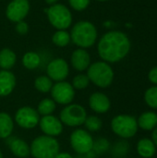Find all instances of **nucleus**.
I'll list each match as a JSON object with an SVG mask.
<instances>
[{
    "label": "nucleus",
    "instance_id": "obj_22",
    "mask_svg": "<svg viewBox=\"0 0 157 158\" xmlns=\"http://www.w3.org/2000/svg\"><path fill=\"white\" fill-rule=\"evenodd\" d=\"M56 102L51 98H44L43 99L37 106V112L41 116H49L56 110Z\"/></svg>",
    "mask_w": 157,
    "mask_h": 158
},
{
    "label": "nucleus",
    "instance_id": "obj_25",
    "mask_svg": "<svg viewBox=\"0 0 157 158\" xmlns=\"http://www.w3.org/2000/svg\"><path fill=\"white\" fill-rule=\"evenodd\" d=\"M53 43L60 47L66 46L68 44L69 41H70V35L68 34V32H67L64 30H59L57 31L54 35H53Z\"/></svg>",
    "mask_w": 157,
    "mask_h": 158
},
{
    "label": "nucleus",
    "instance_id": "obj_26",
    "mask_svg": "<svg viewBox=\"0 0 157 158\" xmlns=\"http://www.w3.org/2000/svg\"><path fill=\"white\" fill-rule=\"evenodd\" d=\"M84 125L89 131H98L102 129L103 122L97 116H87L84 121Z\"/></svg>",
    "mask_w": 157,
    "mask_h": 158
},
{
    "label": "nucleus",
    "instance_id": "obj_8",
    "mask_svg": "<svg viewBox=\"0 0 157 158\" xmlns=\"http://www.w3.org/2000/svg\"><path fill=\"white\" fill-rule=\"evenodd\" d=\"M70 145L76 153L86 155L93 150V139L88 131L77 129L70 135Z\"/></svg>",
    "mask_w": 157,
    "mask_h": 158
},
{
    "label": "nucleus",
    "instance_id": "obj_32",
    "mask_svg": "<svg viewBox=\"0 0 157 158\" xmlns=\"http://www.w3.org/2000/svg\"><path fill=\"white\" fill-rule=\"evenodd\" d=\"M28 29H29V28H28V24H27L25 21L21 20V21L17 22L16 31H17L19 34H25V33H27Z\"/></svg>",
    "mask_w": 157,
    "mask_h": 158
},
{
    "label": "nucleus",
    "instance_id": "obj_5",
    "mask_svg": "<svg viewBox=\"0 0 157 158\" xmlns=\"http://www.w3.org/2000/svg\"><path fill=\"white\" fill-rule=\"evenodd\" d=\"M111 129L118 136L123 139H129L137 133L138 122L137 119L132 116L118 115L112 119Z\"/></svg>",
    "mask_w": 157,
    "mask_h": 158
},
{
    "label": "nucleus",
    "instance_id": "obj_37",
    "mask_svg": "<svg viewBox=\"0 0 157 158\" xmlns=\"http://www.w3.org/2000/svg\"><path fill=\"white\" fill-rule=\"evenodd\" d=\"M0 158H3V155H2V153H1V151H0Z\"/></svg>",
    "mask_w": 157,
    "mask_h": 158
},
{
    "label": "nucleus",
    "instance_id": "obj_12",
    "mask_svg": "<svg viewBox=\"0 0 157 158\" xmlns=\"http://www.w3.org/2000/svg\"><path fill=\"white\" fill-rule=\"evenodd\" d=\"M48 77L55 81H63L68 75V65L63 58H56L52 60L46 69Z\"/></svg>",
    "mask_w": 157,
    "mask_h": 158
},
{
    "label": "nucleus",
    "instance_id": "obj_21",
    "mask_svg": "<svg viewBox=\"0 0 157 158\" xmlns=\"http://www.w3.org/2000/svg\"><path fill=\"white\" fill-rule=\"evenodd\" d=\"M16 60V54L12 50L5 48L0 51V68L4 70H8L13 68Z\"/></svg>",
    "mask_w": 157,
    "mask_h": 158
},
{
    "label": "nucleus",
    "instance_id": "obj_6",
    "mask_svg": "<svg viewBox=\"0 0 157 158\" xmlns=\"http://www.w3.org/2000/svg\"><path fill=\"white\" fill-rule=\"evenodd\" d=\"M87 118L86 109L79 104L67 105L60 113V121L68 127H79L84 124Z\"/></svg>",
    "mask_w": 157,
    "mask_h": 158
},
{
    "label": "nucleus",
    "instance_id": "obj_3",
    "mask_svg": "<svg viewBox=\"0 0 157 158\" xmlns=\"http://www.w3.org/2000/svg\"><path fill=\"white\" fill-rule=\"evenodd\" d=\"M70 38L73 43L82 48L92 46L97 38V31L94 25L89 21H79L71 31Z\"/></svg>",
    "mask_w": 157,
    "mask_h": 158
},
{
    "label": "nucleus",
    "instance_id": "obj_34",
    "mask_svg": "<svg viewBox=\"0 0 157 158\" xmlns=\"http://www.w3.org/2000/svg\"><path fill=\"white\" fill-rule=\"evenodd\" d=\"M55 158H73V156L66 152H58V154L55 156Z\"/></svg>",
    "mask_w": 157,
    "mask_h": 158
},
{
    "label": "nucleus",
    "instance_id": "obj_29",
    "mask_svg": "<svg viewBox=\"0 0 157 158\" xmlns=\"http://www.w3.org/2000/svg\"><path fill=\"white\" fill-rule=\"evenodd\" d=\"M90 83V80L87 75L85 74H79L75 76L72 80V86L74 89L77 90H83L88 87Z\"/></svg>",
    "mask_w": 157,
    "mask_h": 158
},
{
    "label": "nucleus",
    "instance_id": "obj_10",
    "mask_svg": "<svg viewBox=\"0 0 157 158\" xmlns=\"http://www.w3.org/2000/svg\"><path fill=\"white\" fill-rule=\"evenodd\" d=\"M15 121L20 128L31 130L39 124L40 115L36 109L31 106H22L16 112Z\"/></svg>",
    "mask_w": 157,
    "mask_h": 158
},
{
    "label": "nucleus",
    "instance_id": "obj_33",
    "mask_svg": "<svg viewBox=\"0 0 157 158\" xmlns=\"http://www.w3.org/2000/svg\"><path fill=\"white\" fill-rule=\"evenodd\" d=\"M148 78L150 80V81L154 84H156L157 85V67H155L153 68L149 74H148Z\"/></svg>",
    "mask_w": 157,
    "mask_h": 158
},
{
    "label": "nucleus",
    "instance_id": "obj_14",
    "mask_svg": "<svg viewBox=\"0 0 157 158\" xmlns=\"http://www.w3.org/2000/svg\"><path fill=\"white\" fill-rule=\"evenodd\" d=\"M89 106L93 111L98 114L106 113L111 106L110 100L107 95L102 93H93L89 97Z\"/></svg>",
    "mask_w": 157,
    "mask_h": 158
},
{
    "label": "nucleus",
    "instance_id": "obj_30",
    "mask_svg": "<svg viewBox=\"0 0 157 158\" xmlns=\"http://www.w3.org/2000/svg\"><path fill=\"white\" fill-rule=\"evenodd\" d=\"M109 148V142L106 139L100 138L96 141H93V150L95 151L97 154H103L105 153Z\"/></svg>",
    "mask_w": 157,
    "mask_h": 158
},
{
    "label": "nucleus",
    "instance_id": "obj_2",
    "mask_svg": "<svg viewBox=\"0 0 157 158\" xmlns=\"http://www.w3.org/2000/svg\"><path fill=\"white\" fill-rule=\"evenodd\" d=\"M31 155L34 158H55L59 152V143L55 137L42 135L31 144Z\"/></svg>",
    "mask_w": 157,
    "mask_h": 158
},
{
    "label": "nucleus",
    "instance_id": "obj_35",
    "mask_svg": "<svg viewBox=\"0 0 157 158\" xmlns=\"http://www.w3.org/2000/svg\"><path fill=\"white\" fill-rule=\"evenodd\" d=\"M152 141L154 142V143L157 146V127L155 129L153 130V134H152Z\"/></svg>",
    "mask_w": 157,
    "mask_h": 158
},
{
    "label": "nucleus",
    "instance_id": "obj_31",
    "mask_svg": "<svg viewBox=\"0 0 157 158\" xmlns=\"http://www.w3.org/2000/svg\"><path fill=\"white\" fill-rule=\"evenodd\" d=\"M69 4L74 9L81 11L89 6L90 0H69Z\"/></svg>",
    "mask_w": 157,
    "mask_h": 158
},
{
    "label": "nucleus",
    "instance_id": "obj_13",
    "mask_svg": "<svg viewBox=\"0 0 157 158\" xmlns=\"http://www.w3.org/2000/svg\"><path fill=\"white\" fill-rule=\"evenodd\" d=\"M39 126L41 131L46 136L56 137L62 133L63 131V124L59 118L55 116H43L40 121Z\"/></svg>",
    "mask_w": 157,
    "mask_h": 158
},
{
    "label": "nucleus",
    "instance_id": "obj_15",
    "mask_svg": "<svg viewBox=\"0 0 157 158\" xmlns=\"http://www.w3.org/2000/svg\"><path fill=\"white\" fill-rule=\"evenodd\" d=\"M16 87V77L9 70H0V96L9 95Z\"/></svg>",
    "mask_w": 157,
    "mask_h": 158
},
{
    "label": "nucleus",
    "instance_id": "obj_20",
    "mask_svg": "<svg viewBox=\"0 0 157 158\" xmlns=\"http://www.w3.org/2000/svg\"><path fill=\"white\" fill-rule=\"evenodd\" d=\"M137 152L142 157L151 158L156 152V146L152 140L144 138L139 141L137 144Z\"/></svg>",
    "mask_w": 157,
    "mask_h": 158
},
{
    "label": "nucleus",
    "instance_id": "obj_38",
    "mask_svg": "<svg viewBox=\"0 0 157 158\" xmlns=\"http://www.w3.org/2000/svg\"><path fill=\"white\" fill-rule=\"evenodd\" d=\"M99 1H106V0H99Z\"/></svg>",
    "mask_w": 157,
    "mask_h": 158
},
{
    "label": "nucleus",
    "instance_id": "obj_1",
    "mask_svg": "<svg viewBox=\"0 0 157 158\" xmlns=\"http://www.w3.org/2000/svg\"><path fill=\"white\" fill-rule=\"evenodd\" d=\"M130 49L128 36L121 31H109L105 33L98 44V53L102 59L115 63L123 59Z\"/></svg>",
    "mask_w": 157,
    "mask_h": 158
},
{
    "label": "nucleus",
    "instance_id": "obj_28",
    "mask_svg": "<svg viewBox=\"0 0 157 158\" xmlns=\"http://www.w3.org/2000/svg\"><path fill=\"white\" fill-rule=\"evenodd\" d=\"M130 145L126 141H120L118 142L112 149V154L116 157H123L125 156L129 152Z\"/></svg>",
    "mask_w": 157,
    "mask_h": 158
},
{
    "label": "nucleus",
    "instance_id": "obj_27",
    "mask_svg": "<svg viewBox=\"0 0 157 158\" xmlns=\"http://www.w3.org/2000/svg\"><path fill=\"white\" fill-rule=\"evenodd\" d=\"M145 103L151 108L157 109V85L150 87L144 94Z\"/></svg>",
    "mask_w": 157,
    "mask_h": 158
},
{
    "label": "nucleus",
    "instance_id": "obj_9",
    "mask_svg": "<svg viewBox=\"0 0 157 158\" xmlns=\"http://www.w3.org/2000/svg\"><path fill=\"white\" fill-rule=\"evenodd\" d=\"M52 99L60 105H69L75 97V89L67 81H58L51 89Z\"/></svg>",
    "mask_w": 157,
    "mask_h": 158
},
{
    "label": "nucleus",
    "instance_id": "obj_36",
    "mask_svg": "<svg viewBox=\"0 0 157 158\" xmlns=\"http://www.w3.org/2000/svg\"><path fill=\"white\" fill-rule=\"evenodd\" d=\"M46 1V3H48V4H54V3H56L57 0H45Z\"/></svg>",
    "mask_w": 157,
    "mask_h": 158
},
{
    "label": "nucleus",
    "instance_id": "obj_11",
    "mask_svg": "<svg viewBox=\"0 0 157 158\" xmlns=\"http://www.w3.org/2000/svg\"><path fill=\"white\" fill-rule=\"evenodd\" d=\"M30 10L28 0H12L6 7V17L13 22L23 20Z\"/></svg>",
    "mask_w": 157,
    "mask_h": 158
},
{
    "label": "nucleus",
    "instance_id": "obj_16",
    "mask_svg": "<svg viewBox=\"0 0 157 158\" xmlns=\"http://www.w3.org/2000/svg\"><path fill=\"white\" fill-rule=\"evenodd\" d=\"M91 63V57L87 51L83 49H78L73 52L71 56V64L78 71H83L87 69Z\"/></svg>",
    "mask_w": 157,
    "mask_h": 158
},
{
    "label": "nucleus",
    "instance_id": "obj_19",
    "mask_svg": "<svg viewBox=\"0 0 157 158\" xmlns=\"http://www.w3.org/2000/svg\"><path fill=\"white\" fill-rule=\"evenodd\" d=\"M13 129L14 121L12 118L6 112H0V139L9 138Z\"/></svg>",
    "mask_w": 157,
    "mask_h": 158
},
{
    "label": "nucleus",
    "instance_id": "obj_7",
    "mask_svg": "<svg viewBox=\"0 0 157 158\" xmlns=\"http://www.w3.org/2000/svg\"><path fill=\"white\" fill-rule=\"evenodd\" d=\"M50 23L58 30L68 28L72 21V16L67 6L61 4L53 5L46 9Z\"/></svg>",
    "mask_w": 157,
    "mask_h": 158
},
{
    "label": "nucleus",
    "instance_id": "obj_23",
    "mask_svg": "<svg viewBox=\"0 0 157 158\" xmlns=\"http://www.w3.org/2000/svg\"><path fill=\"white\" fill-rule=\"evenodd\" d=\"M53 81L48 76H40L35 79L34 81V87L35 89L42 93L46 94L49 93L53 87Z\"/></svg>",
    "mask_w": 157,
    "mask_h": 158
},
{
    "label": "nucleus",
    "instance_id": "obj_24",
    "mask_svg": "<svg viewBox=\"0 0 157 158\" xmlns=\"http://www.w3.org/2000/svg\"><path fill=\"white\" fill-rule=\"evenodd\" d=\"M41 63L40 56L35 52H28L22 58L23 66L28 69H34L39 67Z\"/></svg>",
    "mask_w": 157,
    "mask_h": 158
},
{
    "label": "nucleus",
    "instance_id": "obj_18",
    "mask_svg": "<svg viewBox=\"0 0 157 158\" xmlns=\"http://www.w3.org/2000/svg\"><path fill=\"white\" fill-rule=\"evenodd\" d=\"M138 127L144 131H153L157 127V114L153 111L143 113L138 120Z\"/></svg>",
    "mask_w": 157,
    "mask_h": 158
},
{
    "label": "nucleus",
    "instance_id": "obj_17",
    "mask_svg": "<svg viewBox=\"0 0 157 158\" xmlns=\"http://www.w3.org/2000/svg\"><path fill=\"white\" fill-rule=\"evenodd\" d=\"M11 153L19 158H26L31 155L30 145L23 140L19 138H13L8 143Z\"/></svg>",
    "mask_w": 157,
    "mask_h": 158
},
{
    "label": "nucleus",
    "instance_id": "obj_4",
    "mask_svg": "<svg viewBox=\"0 0 157 158\" xmlns=\"http://www.w3.org/2000/svg\"><path fill=\"white\" fill-rule=\"evenodd\" d=\"M87 76L94 85L100 88H106L111 85L114 80V71L106 62H95L87 69Z\"/></svg>",
    "mask_w": 157,
    "mask_h": 158
}]
</instances>
